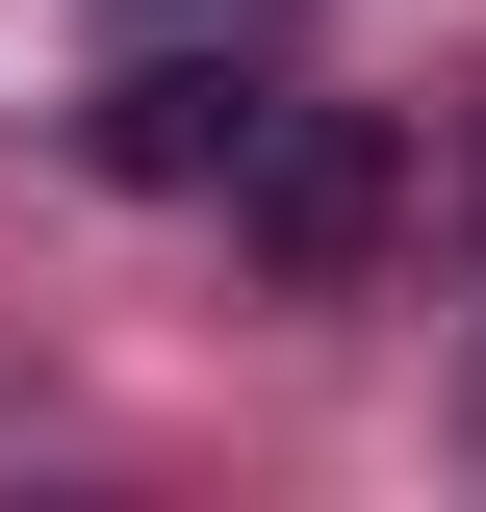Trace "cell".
I'll return each instance as SVG.
<instances>
[{
  "label": "cell",
  "mask_w": 486,
  "mask_h": 512,
  "mask_svg": "<svg viewBox=\"0 0 486 512\" xmlns=\"http://www.w3.org/2000/svg\"><path fill=\"white\" fill-rule=\"evenodd\" d=\"M256 128H282V77H256V52H128L103 103H77V154H103L128 205H231Z\"/></svg>",
  "instance_id": "2"
},
{
  "label": "cell",
  "mask_w": 486,
  "mask_h": 512,
  "mask_svg": "<svg viewBox=\"0 0 486 512\" xmlns=\"http://www.w3.org/2000/svg\"><path fill=\"white\" fill-rule=\"evenodd\" d=\"M384 205H410V128H384V103H307V77H282V128L231 154L256 282H359V256H384Z\"/></svg>",
  "instance_id": "1"
}]
</instances>
